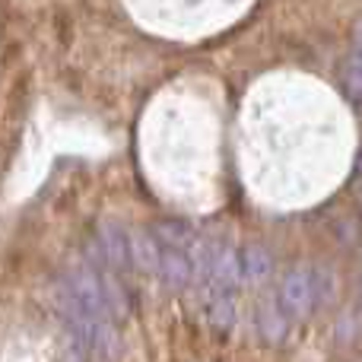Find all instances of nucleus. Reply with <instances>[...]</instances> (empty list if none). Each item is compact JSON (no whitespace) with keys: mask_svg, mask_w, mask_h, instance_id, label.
Segmentation results:
<instances>
[{"mask_svg":"<svg viewBox=\"0 0 362 362\" xmlns=\"http://www.w3.org/2000/svg\"><path fill=\"white\" fill-rule=\"evenodd\" d=\"M270 270H274V261H270V255L261 248V245L242 248V255H238V274H242V280L261 283L270 276Z\"/></svg>","mask_w":362,"mask_h":362,"instance_id":"nucleus-2","label":"nucleus"},{"mask_svg":"<svg viewBox=\"0 0 362 362\" xmlns=\"http://www.w3.org/2000/svg\"><path fill=\"white\" fill-rule=\"evenodd\" d=\"M331 293V276L327 270L299 264L293 267L280 283H276V305L274 312L283 321H302L321 305Z\"/></svg>","mask_w":362,"mask_h":362,"instance_id":"nucleus-1","label":"nucleus"},{"mask_svg":"<svg viewBox=\"0 0 362 362\" xmlns=\"http://www.w3.org/2000/svg\"><path fill=\"white\" fill-rule=\"evenodd\" d=\"M359 48L353 51L350 57H346V76H344V83H346V89H350V95H353V102H359Z\"/></svg>","mask_w":362,"mask_h":362,"instance_id":"nucleus-3","label":"nucleus"}]
</instances>
